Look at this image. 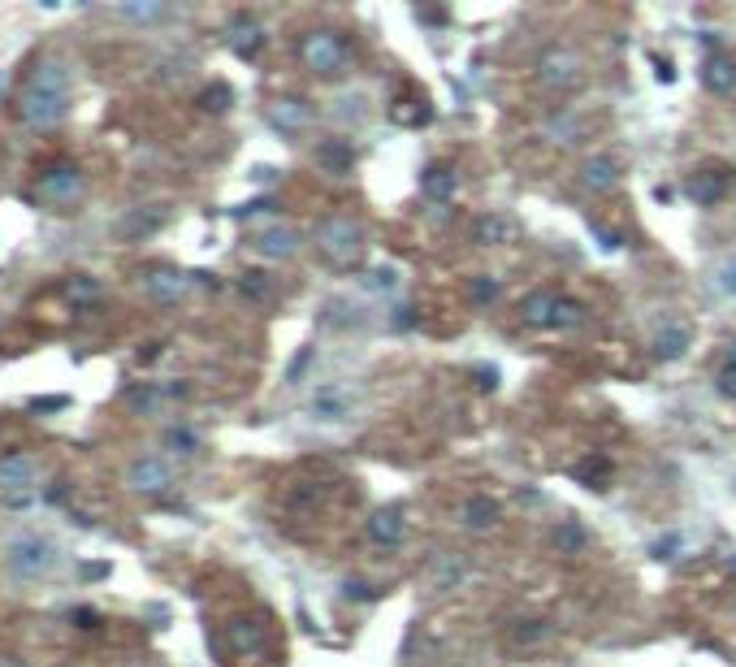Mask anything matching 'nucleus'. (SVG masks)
Masks as SVG:
<instances>
[{
	"label": "nucleus",
	"mask_w": 736,
	"mask_h": 667,
	"mask_svg": "<svg viewBox=\"0 0 736 667\" xmlns=\"http://www.w3.org/2000/svg\"><path fill=\"white\" fill-rule=\"evenodd\" d=\"M70 113V74L61 61H39L18 91V117L35 130H52Z\"/></svg>",
	"instance_id": "nucleus-1"
},
{
	"label": "nucleus",
	"mask_w": 736,
	"mask_h": 667,
	"mask_svg": "<svg viewBox=\"0 0 736 667\" xmlns=\"http://www.w3.org/2000/svg\"><path fill=\"white\" fill-rule=\"evenodd\" d=\"M5 559H9V572L18 581H39V577H48V572L57 568L61 551H57L52 538H44V533H18V538L9 542Z\"/></svg>",
	"instance_id": "nucleus-2"
},
{
	"label": "nucleus",
	"mask_w": 736,
	"mask_h": 667,
	"mask_svg": "<svg viewBox=\"0 0 736 667\" xmlns=\"http://www.w3.org/2000/svg\"><path fill=\"white\" fill-rule=\"evenodd\" d=\"M317 247L325 252V260H334L338 269H351L360 260V252H364V230H360V221H351V217H321L317 221Z\"/></svg>",
	"instance_id": "nucleus-3"
},
{
	"label": "nucleus",
	"mask_w": 736,
	"mask_h": 667,
	"mask_svg": "<svg viewBox=\"0 0 736 667\" xmlns=\"http://www.w3.org/2000/svg\"><path fill=\"white\" fill-rule=\"evenodd\" d=\"M299 61H304V70L321 74V78H334L347 70V44L338 31H308L299 39Z\"/></svg>",
	"instance_id": "nucleus-4"
},
{
	"label": "nucleus",
	"mask_w": 736,
	"mask_h": 667,
	"mask_svg": "<svg viewBox=\"0 0 736 667\" xmlns=\"http://www.w3.org/2000/svg\"><path fill=\"white\" fill-rule=\"evenodd\" d=\"M35 486H39V464L31 455H22V451L0 455V503H9V507L31 503Z\"/></svg>",
	"instance_id": "nucleus-5"
},
{
	"label": "nucleus",
	"mask_w": 736,
	"mask_h": 667,
	"mask_svg": "<svg viewBox=\"0 0 736 667\" xmlns=\"http://www.w3.org/2000/svg\"><path fill=\"white\" fill-rule=\"evenodd\" d=\"M78 195H83V174H78V165H70V161L48 165L35 182V200L48 208H65V204H74Z\"/></svg>",
	"instance_id": "nucleus-6"
},
{
	"label": "nucleus",
	"mask_w": 736,
	"mask_h": 667,
	"mask_svg": "<svg viewBox=\"0 0 736 667\" xmlns=\"http://www.w3.org/2000/svg\"><path fill=\"white\" fill-rule=\"evenodd\" d=\"M226 642H230L234 655L256 659V655H265V646H269V624L252 620V616H239V620L226 624Z\"/></svg>",
	"instance_id": "nucleus-7"
},
{
	"label": "nucleus",
	"mask_w": 736,
	"mask_h": 667,
	"mask_svg": "<svg viewBox=\"0 0 736 667\" xmlns=\"http://www.w3.org/2000/svg\"><path fill=\"white\" fill-rule=\"evenodd\" d=\"M351 408H356V395H351V390H347L343 382L321 386L317 395H312V403H308V412L317 416V421H325V425L347 421V416H351Z\"/></svg>",
	"instance_id": "nucleus-8"
},
{
	"label": "nucleus",
	"mask_w": 736,
	"mask_h": 667,
	"mask_svg": "<svg viewBox=\"0 0 736 667\" xmlns=\"http://www.w3.org/2000/svg\"><path fill=\"white\" fill-rule=\"evenodd\" d=\"M169 481H174V473H169V464L156 460V455H143V460L126 468V486L139 494H165Z\"/></svg>",
	"instance_id": "nucleus-9"
},
{
	"label": "nucleus",
	"mask_w": 736,
	"mask_h": 667,
	"mask_svg": "<svg viewBox=\"0 0 736 667\" xmlns=\"http://www.w3.org/2000/svg\"><path fill=\"white\" fill-rule=\"evenodd\" d=\"M226 39H230L234 57L252 61V57H260V48H265V26H260L252 13H234L230 26H226Z\"/></svg>",
	"instance_id": "nucleus-10"
},
{
	"label": "nucleus",
	"mask_w": 736,
	"mask_h": 667,
	"mask_svg": "<svg viewBox=\"0 0 736 667\" xmlns=\"http://www.w3.org/2000/svg\"><path fill=\"white\" fill-rule=\"evenodd\" d=\"M182 395H187V386L143 382V386H130V390H126V408L139 412V416H156V412H165L169 399H182Z\"/></svg>",
	"instance_id": "nucleus-11"
},
{
	"label": "nucleus",
	"mask_w": 736,
	"mask_h": 667,
	"mask_svg": "<svg viewBox=\"0 0 736 667\" xmlns=\"http://www.w3.org/2000/svg\"><path fill=\"white\" fill-rule=\"evenodd\" d=\"M187 286H191L187 273H178L169 265H156V269L143 273V291H148L156 304H178V299L187 295Z\"/></svg>",
	"instance_id": "nucleus-12"
},
{
	"label": "nucleus",
	"mask_w": 736,
	"mask_h": 667,
	"mask_svg": "<svg viewBox=\"0 0 736 667\" xmlns=\"http://www.w3.org/2000/svg\"><path fill=\"white\" fill-rule=\"evenodd\" d=\"M403 538H407L403 507H381V512H373V520H368V542L394 551V546H403Z\"/></svg>",
	"instance_id": "nucleus-13"
},
{
	"label": "nucleus",
	"mask_w": 736,
	"mask_h": 667,
	"mask_svg": "<svg viewBox=\"0 0 736 667\" xmlns=\"http://www.w3.org/2000/svg\"><path fill=\"white\" fill-rule=\"evenodd\" d=\"M312 122V109L308 100H295V96H282L269 104V126L282 130V135H299V130H308Z\"/></svg>",
	"instance_id": "nucleus-14"
},
{
	"label": "nucleus",
	"mask_w": 736,
	"mask_h": 667,
	"mask_svg": "<svg viewBox=\"0 0 736 667\" xmlns=\"http://www.w3.org/2000/svg\"><path fill=\"white\" fill-rule=\"evenodd\" d=\"M689 347H693V330L685 321H667L659 334H654V356H659L663 364H676V360H685L689 356Z\"/></svg>",
	"instance_id": "nucleus-15"
},
{
	"label": "nucleus",
	"mask_w": 736,
	"mask_h": 667,
	"mask_svg": "<svg viewBox=\"0 0 736 667\" xmlns=\"http://www.w3.org/2000/svg\"><path fill=\"white\" fill-rule=\"evenodd\" d=\"M537 70H542V83L546 87H572L576 83V70H581V65H576V57L568 48H550L542 61H537Z\"/></svg>",
	"instance_id": "nucleus-16"
},
{
	"label": "nucleus",
	"mask_w": 736,
	"mask_h": 667,
	"mask_svg": "<svg viewBox=\"0 0 736 667\" xmlns=\"http://www.w3.org/2000/svg\"><path fill=\"white\" fill-rule=\"evenodd\" d=\"M455 169L446 165V161H433V165H425L420 169V195H429V200H438V204H446V200H455Z\"/></svg>",
	"instance_id": "nucleus-17"
},
{
	"label": "nucleus",
	"mask_w": 736,
	"mask_h": 667,
	"mask_svg": "<svg viewBox=\"0 0 736 667\" xmlns=\"http://www.w3.org/2000/svg\"><path fill=\"white\" fill-rule=\"evenodd\" d=\"M256 252L265 260H291L299 252V234L291 226H269L256 234Z\"/></svg>",
	"instance_id": "nucleus-18"
},
{
	"label": "nucleus",
	"mask_w": 736,
	"mask_h": 667,
	"mask_svg": "<svg viewBox=\"0 0 736 667\" xmlns=\"http://www.w3.org/2000/svg\"><path fill=\"white\" fill-rule=\"evenodd\" d=\"M615 182H620V161H615V156H589L581 169V187L594 195H607Z\"/></svg>",
	"instance_id": "nucleus-19"
},
{
	"label": "nucleus",
	"mask_w": 736,
	"mask_h": 667,
	"mask_svg": "<svg viewBox=\"0 0 736 667\" xmlns=\"http://www.w3.org/2000/svg\"><path fill=\"white\" fill-rule=\"evenodd\" d=\"M555 308H559V291H533L520 299V321L542 330V325L555 321Z\"/></svg>",
	"instance_id": "nucleus-20"
},
{
	"label": "nucleus",
	"mask_w": 736,
	"mask_h": 667,
	"mask_svg": "<svg viewBox=\"0 0 736 667\" xmlns=\"http://www.w3.org/2000/svg\"><path fill=\"white\" fill-rule=\"evenodd\" d=\"M702 83L715 91V96H728V91L736 87V61L728 57V52H711L702 65Z\"/></svg>",
	"instance_id": "nucleus-21"
},
{
	"label": "nucleus",
	"mask_w": 736,
	"mask_h": 667,
	"mask_svg": "<svg viewBox=\"0 0 736 667\" xmlns=\"http://www.w3.org/2000/svg\"><path fill=\"white\" fill-rule=\"evenodd\" d=\"M317 165L325 174H351V165H356V152H351L347 139H321L317 143Z\"/></svg>",
	"instance_id": "nucleus-22"
},
{
	"label": "nucleus",
	"mask_w": 736,
	"mask_h": 667,
	"mask_svg": "<svg viewBox=\"0 0 736 667\" xmlns=\"http://www.w3.org/2000/svg\"><path fill=\"white\" fill-rule=\"evenodd\" d=\"M498 503L490 499V494H472V499L464 503V525L472 529V533H485V529H494L498 525Z\"/></svg>",
	"instance_id": "nucleus-23"
},
{
	"label": "nucleus",
	"mask_w": 736,
	"mask_h": 667,
	"mask_svg": "<svg viewBox=\"0 0 736 667\" xmlns=\"http://www.w3.org/2000/svg\"><path fill=\"white\" fill-rule=\"evenodd\" d=\"M689 200H698V204H719L724 200V174H715V169H702V174H693L689 178Z\"/></svg>",
	"instance_id": "nucleus-24"
},
{
	"label": "nucleus",
	"mask_w": 736,
	"mask_h": 667,
	"mask_svg": "<svg viewBox=\"0 0 736 667\" xmlns=\"http://www.w3.org/2000/svg\"><path fill=\"white\" fill-rule=\"evenodd\" d=\"M472 239L485 243V247L507 243V239H511V221L498 217V213H485V217H477V226H472Z\"/></svg>",
	"instance_id": "nucleus-25"
},
{
	"label": "nucleus",
	"mask_w": 736,
	"mask_h": 667,
	"mask_svg": "<svg viewBox=\"0 0 736 667\" xmlns=\"http://www.w3.org/2000/svg\"><path fill=\"white\" fill-rule=\"evenodd\" d=\"M161 221H165V208H139V213L126 217L117 230H122L126 239H139V234H152L156 226H161Z\"/></svg>",
	"instance_id": "nucleus-26"
},
{
	"label": "nucleus",
	"mask_w": 736,
	"mask_h": 667,
	"mask_svg": "<svg viewBox=\"0 0 736 667\" xmlns=\"http://www.w3.org/2000/svg\"><path fill=\"white\" fill-rule=\"evenodd\" d=\"M546 637H550L546 620H520L516 629H511V646H542Z\"/></svg>",
	"instance_id": "nucleus-27"
},
{
	"label": "nucleus",
	"mask_w": 736,
	"mask_h": 667,
	"mask_svg": "<svg viewBox=\"0 0 736 667\" xmlns=\"http://www.w3.org/2000/svg\"><path fill=\"white\" fill-rule=\"evenodd\" d=\"M65 295H70L78 308H83V304H96V299H100V282L87 278V273H78V278L65 282Z\"/></svg>",
	"instance_id": "nucleus-28"
},
{
	"label": "nucleus",
	"mask_w": 736,
	"mask_h": 667,
	"mask_svg": "<svg viewBox=\"0 0 736 667\" xmlns=\"http://www.w3.org/2000/svg\"><path fill=\"white\" fill-rule=\"evenodd\" d=\"M585 321V308L576 304V299H568V295H559V308H555V330H576V325Z\"/></svg>",
	"instance_id": "nucleus-29"
},
{
	"label": "nucleus",
	"mask_w": 736,
	"mask_h": 667,
	"mask_svg": "<svg viewBox=\"0 0 736 667\" xmlns=\"http://www.w3.org/2000/svg\"><path fill=\"white\" fill-rule=\"evenodd\" d=\"M230 100H234V91H230L226 83H213V87L200 91V109H204V113H226Z\"/></svg>",
	"instance_id": "nucleus-30"
},
{
	"label": "nucleus",
	"mask_w": 736,
	"mask_h": 667,
	"mask_svg": "<svg viewBox=\"0 0 736 667\" xmlns=\"http://www.w3.org/2000/svg\"><path fill=\"white\" fill-rule=\"evenodd\" d=\"M468 295H472V304H477V308H485V304H494V299L503 295V282H498V278H472Z\"/></svg>",
	"instance_id": "nucleus-31"
},
{
	"label": "nucleus",
	"mask_w": 736,
	"mask_h": 667,
	"mask_svg": "<svg viewBox=\"0 0 736 667\" xmlns=\"http://www.w3.org/2000/svg\"><path fill=\"white\" fill-rule=\"evenodd\" d=\"M165 447H174L178 455H195V451H200V438H195L191 429L174 425V429H165Z\"/></svg>",
	"instance_id": "nucleus-32"
},
{
	"label": "nucleus",
	"mask_w": 736,
	"mask_h": 667,
	"mask_svg": "<svg viewBox=\"0 0 736 667\" xmlns=\"http://www.w3.org/2000/svg\"><path fill=\"white\" fill-rule=\"evenodd\" d=\"M555 546H559V555H581L585 551V533L576 529V525H559Z\"/></svg>",
	"instance_id": "nucleus-33"
},
{
	"label": "nucleus",
	"mask_w": 736,
	"mask_h": 667,
	"mask_svg": "<svg viewBox=\"0 0 736 667\" xmlns=\"http://www.w3.org/2000/svg\"><path fill=\"white\" fill-rule=\"evenodd\" d=\"M576 477H581V481H594L598 477V490H602L611 481V464L607 460H585L581 468H576Z\"/></svg>",
	"instance_id": "nucleus-34"
},
{
	"label": "nucleus",
	"mask_w": 736,
	"mask_h": 667,
	"mask_svg": "<svg viewBox=\"0 0 736 667\" xmlns=\"http://www.w3.org/2000/svg\"><path fill=\"white\" fill-rule=\"evenodd\" d=\"M364 286H368V291H394V286H399V273H394V269H373L364 278Z\"/></svg>",
	"instance_id": "nucleus-35"
},
{
	"label": "nucleus",
	"mask_w": 736,
	"mask_h": 667,
	"mask_svg": "<svg viewBox=\"0 0 736 667\" xmlns=\"http://www.w3.org/2000/svg\"><path fill=\"white\" fill-rule=\"evenodd\" d=\"M459 577H464V564H459V559H442V568H438V581H433V590H446V585H455Z\"/></svg>",
	"instance_id": "nucleus-36"
},
{
	"label": "nucleus",
	"mask_w": 736,
	"mask_h": 667,
	"mask_svg": "<svg viewBox=\"0 0 736 667\" xmlns=\"http://www.w3.org/2000/svg\"><path fill=\"white\" fill-rule=\"evenodd\" d=\"M122 13L139 22H152V18H165V5H122Z\"/></svg>",
	"instance_id": "nucleus-37"
},
{
	"label": "nucleus",
	"mask_w": 736,
	"mask_h": 667,
	"mask_svg": "<svg viewBox=\"0 0 736 667\" xmlns=\"http://www.w3.org/2000/svg\"><path fill=\"white\" fill-rule=\"evenodd\" d=\"M243 295H252V299H265V295H269V282H265V273H243Z\"/></svg>",
	"instance_id": "nucleus-38"
},
{
	"label": "nucleus",
	"mask_w": 736,
	"mask_h": 667,
	"mask_svg": "<svg viewBox=\"0 0 736 667\" xmlns=\"http://www.w3.org/2000/svg\"><path fill=\"white\" fill-rule=\"evenodd\" d=\"M715 386H719V395H724V399H736V369H732V364H724V369H719Z\"/></svg>",
	"instance_id": "nucleus-39"
},
{
	"label": "nucleus",
	"mask_w": 736,
	"mask_h": 667,
	"mask_svg": "<svg viewBox=\"0 0 736 667\" xmlns=\"http://www.w3.org/2000/svg\"><path fill=\"white\" fill-rule=\"evenodd\" d=\"M676 546H680V533H667L663 542H654V559H676V555H672Z\"/></svg>",
	"instance_id": "nucleus-40"
},
{
	"label": "nucleus",
	"mask_w": 736,
	"mask_h": 667,
	"mask_svg": "<svg viewBox=\"0 0 736 667\" xmlns=\"http://www.w3.org/2000/svg\"><path fill=\"white\" fill-rule=\"evenodd\" d=\"M719 286H724V291H728V295H736V256L728 260V265H724V269H719Z\"/></svg>",
	"instance_id": "nucleus-41"
},
{
	"label": "nucleus",
	"mask_w": 736,
	"mask_h": 667,
	"mask_svg": "<svg viewBox=\"0 0 736 667\" xmlns=\"http://www.w3.org/2000/svg\"><path fill=\"white\" fill-rule=\"evenodd\" d=\"M70 620L78 624V629H96V624H100V616H96V611H87V607H78V611H70Z\"/></svg>",
	"instance_id": "nucleus-42"
},
{
	"label": "nucleus",
	"mask_w": 736,
	"mask_h": 667,
	"mask_svg": "<svg viewBox=\"0 0 736 667\" xmlns=\"http://www.w3.org/2000/svg\"><path fill=\"white\" fill-rule=\"evenodd\" d=\"M343 594L347 598H377V590H373V585H364V581H347Z\"/></svg>",
	"instance_id": "nucleus-43"
},
{
	"label": "nucleus",
	"mask_w": 736,
	"mask_h": 667,
	"mask_svg": "<svg viewBox=\"0 0 736 667\" xmlns=\"http://www.w3.org/2000/svg\"><path fill=\"white\" fill-rule=\"evenodd\" d=\"M31 408L35 412H57V408H70V399H65V395H57V399H35Z\"/></svg>",
	"instance_id": "nucleus-44"
},
{
	"label": "nucleus",
	"mask_w": 736,
	"mask_h": 667,
	"mask_svg": "<svg viewBox=\"0 0 736 667\" xmlns=\"http://www.w3.org/2000/svg\"><path fill=\"white\" fill-rule=\"evenodd\" d=\"M308 360H312V347H308V351H304V356H299V360L291 364V377H286V382H299V373H304V369H308Z\"/></svg>",
	"instance_id": "nucleus-45"
},
{
	"label": "nucleus",
	"mask_w": 736,
	"mask_h": 667,
	"mask_svg": "<svg viewBox=\"0 0 736 667\" xmlns=\"http://www.w3.org/2000/svg\"><path fill=\"white\" fill-rule=\"evenodd\" d=\"M728 364H732V369H736V338H732V343H728Z\"/></svg>",
	"instance_id": "nucleus-46"
}]
</instances>
